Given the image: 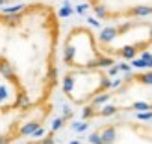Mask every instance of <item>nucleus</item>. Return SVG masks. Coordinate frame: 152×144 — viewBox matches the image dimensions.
Returning <instances> with one entry per match:
<instances>
[{
	"label": "nucleus",
	"instance_id": "f257e3e1",
	"mask_svg": "<svg viewBox=\"0 0 152 144\" xmlns=\"http://www.w3.org/2000/svg\"><path fill=\"white\" fill-rule=\"evenodd\" d=\"M58 19L54 7L41 2L0 11V80L10 102L22 107L50 103L58 85Z\"/></svg>",
	"mask_w": 152,
	"mask_h": 144
},
{
	"label": "nucleus",
	"instance_id": "f03ea898",
	"mask_svg": "<svg viewBox=\"0 0 152 144\" xmlns=\"http://www.w3.org/2000/svg\"><path fill=\"white\" fill-rule=\"evenodd\" d=\"M52 113V103L43 107H22L13 102L0 103V144H19L34 137Z\"/></svg>",
	"mask_w": 152,
	"mask_h": 144
},
{
	"label": "nucleus",
	"instance_id": "20e7f679",
	"mask_svg": "<svg viewBox=\"0 0 152 144\" xmlns=\"http://www.w3.org/2000/svg\"><path fill=\"white\" fill-rule=\"evenodd\" d=\"M19 144H56V142H54V130H52L50 133H47V135H43V139L32 137L30 140H26V142H19Z\"/></svg>",
	"mask_w": 152,
	"mask_h": 144
},
{
	"label": "nucleus",
	"instance_id": "7ed1b4c3",
	"mask_svg": "<svg viewBox=\"0 0 152 144\" xmlns=\"http://www.w3.org/2000/svg\"><path fill=\"white\" fill-rule=\"evenodd\" d=\"M63 63L71 70H98L113 67L115 59L100 52L96 35L87 26H74L63 44Z\"/></svg>",
	"mask_w": 152,
	"mask_h": 144
}]
</instances>
